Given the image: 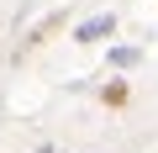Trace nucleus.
<instances>
[{
	"instance_id": "f257e3e1",
	"label": "nucleus",
	"mask_w": 158,
	"mask_h": 153,
	"mask_svg": "<svg viewBox=\"0 0 158 153\" xmlns=\"http://www.w3.org/2000/svg\"><path fill=\"white\" fill-rule=\"evenodd\" d=\"M111 27H116L111 16H90V21H85V27H79L74 37H79V42H100V37H111Z\"/></svg>"
},
{
	"instance_id": "f03ea898",
	"label": "nucleus",
	"mask_w": 158,
	"mask_h": 153,
	"mask_svg": "<svg viewBox=\"0 0 158 153\" xmlns=\"http://www.w3.org/2000/svg\"><path fill=\"white\" fill-rule=\"evenodd\" d=\"M37 153H53V148H37Z\"/></svg>"
}]
</instances>
